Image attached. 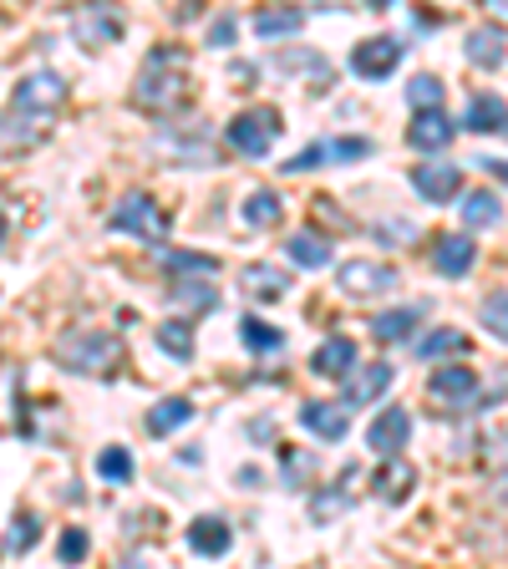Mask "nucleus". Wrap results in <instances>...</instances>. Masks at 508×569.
I'll return each instance as SVG.
<instances>
[{"label":"nucleus","instance_id":"nucleus-1","mask_svg":"<svg viewBox=\"0 0 508 569\" xmlns=\"http://www.w3.org/2000/svg\"><path fill=\"white\" fill-rule=\"evenodd\" d=\"M183 92H189V57H183V47H153L142 57L138 82H132V107L163 118V112H173L183 102Z\"/></svg>","mask_w":508,"mask_h":569},{"label":"nucleus","instance_id":"nucleus-2","mask_svg":"<svg viewBox=\"0 0 508 569\" xmlns=\"http://www.w3.org/2000/svg\"><path fill=\"white\" fill-rule=\"evenodd\" d=\"M57 361L67 371H77V377H118L122 367V341L112 331H92V326H82V331H67L57 336Z\"/></svg>","mask_w":508,"mask_h":569},{"label":"nucleus","instance_id":"nucleus-3","mask_svg":"<svg viewBox=\"0 0 508 569\" xmlns=\"http://www.w3.org/2000/svg\"><path fill=\"white\" fill-rule=\"evenodd\" d=\"M61 102H67V77L61 71H26L21 82H16V92H11V107L16 112H26V118H41V122H51L61 112Z\"/></svg>","mask_w":508,"mask_h":569},{"label":"nucleus","instance_id":"nucleus-4","mask_svg":"<svg viewBox=\"0 0 508 569\" xmlns=\"http://www.w3.org/2000/svg\"><path fill=\"white\" fill-rule=\"evenodd\" d=\"M225 132L245 158H265L275 148V138H280V112H275V107H249V112H239Z\"/></svg>","mask_w":508,"mask_h":569},{"label":"nucleus","instance_id":"nucleus-5","mask_svg":"<svg viewBox=\"0 0 508 569\" xmlns=\"http://www.w3.org/2000/svg\"><path fill=\"white\" fill-rule=\"evenodd\" d=\"M112 229L138 239H163L168 234V209H158V199L148 193H122L118 209H112Z\"/></svg>","mask_w":508,"mask_h":569},{"label":"nucleus","instance_id":"nucleus-6","mask_svg":"<svg viewBox=\"0 0 508 569\" xmlns=\"http://www.w3.org/2000/svg\"><path fill=\"white\" fill-rule=\"evenodd\" d=\"M397 280H402V274L391 270V264H381V260H346L341 270H336V284L356 300L381 296V290H397Z\"/></svg>","mask_w":508,"mask_h":569},{"label":"nucleus","instance_id":"nucleus-7","mask_svg":"<svg viewBox=\"0 0 508 569\" xmlns=\"http://www.w3.org/2000/svg\"><path fill=\"white\" fill-rule=\"evenodd\" d=\"M71 36H77V47L102 51V47H112V41L122 36V16L102 11V6H82V11L71 16Z\"/></svg>","mask_w":508,"mask_h":569},{"label":"nucleus","instance_id":"nucleus-8","mask_svg":"<svg viewBox=\"0 0 508 569\" xmlns=\"http://www.w3.org/2000/svg\"><path fill=\"white\" fill-rule=\"evenodd\" d=\"M397 61H402V41H391V36H371V41H361V47L351 51V71L356 77H367V82L391 77Z\"/></svg>","mask_w":508,"mask_h":569},{"label":"nucleus","instance_id":"nucleus-9","mask_svg":"<svg viewBox=\"0 0 508 569\" xmlns=\"http://www.w3.org/2000/svg\"><path fill=\"white\" fill-rule=\"evenodd\" d=\"M412 189L422 193L427 203H448V199H458V189H462V168L422 163V168H412Z\"/></svg>","mask_w":508,"mask_h":569},{"label":"nucleus","instance_id":"nucleus-10","mask_svg":"<svg viewBox=\"0 0 508 569\" xmlns=\"http://www.w3.org/2000/svg\"><path fill=\"white\" fill-rule=\"evenodd\" d=\"M407 438H412V417H407L402 407H387V412L371 422V432H367L371 452H381V458H397V452L407 448Z\"/></svg>","mask_w":508,"mask_h":569},{"label":"nucleus","instance_id":"nucleus-11","mask_svg":"<svg viewBox=\"0 0 508 569\" xmlns=\"http://www.w3.org/2000/svg\"><path fill=\"white\" fill-rule=\"evenodd\" d=\"M412 488H417V468L402 458V452H397V458H387L377 473H371V493H377L381 503H402Z\"/></svg>","mask_w":508,"mask_h":569},{"label":"nucleus","instance_id":"nucleus-12","mask_svg":"<svg viewBox=\"0 0 508 569\" xmlns=\"http://www.w3.org/2000/svg\"><path fill=\"white\" fill-rule=\"evenodd\" d=\"M474 260H478V244L468 234H442L438 244H432V264H438V274H448V280L468 274Z\"/></svg>","mask_w":508,"mask_h":569},{"label":"nucleus","instance_id":"nucleus-13","mask_svg":"<svg viewBox=\"0 0 508 569\" xmlns=\"http://www.w3.org/2000/svg\"><path fill=\"white\" fill-rule=\"evenodd\" d=\"M397 381V367H387V361H377V367H361L351 381H346L341 391V407H361V402H377L381 391Z\"/></svg>","mask_w":508,"mask_h":569},{"label":"nucleus","instance_id":"nucleus-14","mask_svg":"<svg viewBox=\"0 0 508 569\" xmlns=\"http://www.w3.org/2000/svg\"><path fill=\"white\" fill-rule=\"evenodd\" d=\"M300 427H310L316 438L336 442V438H346V432H351V412H346L341 402H306V407H300Z\"/></svg>","mask_w":508,"mask_h":569},{"label":"nucleus","instance_id":"nucleus-15","mask_svg":"<svg viewBox=\"0 0 508 569\" xmlns=\"http://www.w3.org/2000/svg\"><path fill=\"white\" fill-rule=\"evenodd\" d=\"M462 128L468 132H508V102L494 92H478L462 107Z\"/></svg>","mask_w":508,"mask_h":569},{"label":"nucleus","instance_id":"nucleus-16","mask_svg":"<svg viewBox=\"0 0 508 569\" xmlns=\"http://www.w3.org/2000/svg\"><path fill=\"white\" fill-rule=\"evenodd\" d=\"M229 545H235V529H229L219 513H203V519L189 523V549L193 555H229Z\"/></svg>","mask_w":508,"mask_h":569},{"label":"nucleus","instance_id":"nucleus-17","mask_svg":"<svg viewBox=\"0 0 508 569\" xmlns=\"http://www.w3.org/2000/svg\"><path fill=\"white\" fill-rule=\"evenodd\" d=\"M474 391H478V377L468 367H442L427 377V397L432 402H468Z\"/></svg>","mask_w":508,"mask_h":569},{"label":"nucleus","instance_id":"nucleus-18","mask_svg":"<svg viewBox=\"0 0 508 569\" xmlns=\"http://www.w3.org/2000/svg\"><path fill=\"white\" fill-rule=\"evenodd\" d=\"M239 284H245V296H255V300H285L290 274H285L280 264H245V270H239Z\"/></svg>","mask_w":508,"mask_h":569},{"label":"nucleus","instance_id":"nucleus-19","mask_svg":"<svg viewBox=\"0 0 508 569\" xmlns=\"http://www.w3.org/2000/svg\"><path fill=\"white\" fill-rule=\"evenodd\" d=\"M407 142H412L417 153H442L452 142V122L442 112H417V122L407 128Z\"/></svg>","mask_w":508,"mask_h":569},{"label":"nucleus","instance_id":"nucleus-20","mask_svg":"<svg viewBox=\"0 0 508 569\" xmlns=\"http://www.w3.org/2000/svg\"><path fill=\"white\" fill-rule=\"evenodd\" d=\"M351 367H356V341H346V336H331V341L310 356V371H316V377H331V381L351 377Z\"/></svg>","mask_w":508,"mask_h":569},{"label":"nucleus","instance_id":"nucleus-21","mask_svg":"<svg viewBox=\"0 0 508 569\" xmlns=\"http://www.w3.org/2000/svg\"><path fill=\"white\" fill-rule=\"evenodd\" d=\"M183 422H193V402H189V397H163L153 412L142 417V427H148L153 438H168V432H178Z\"/></svg>","mask_w":508,"mask_h":569},{"label":"nucleus","instance_id":"nucleus-22","mask_svg":"<svg viewBox=\"0 0 508 569\" xmlns=\"http://www.w3.org/2000/svg\"><path fill=\"white\" fill-rule=\"evenodd\" d=\"M346 483H351V468H346V473L336 478L331 488H320V493L310 498V519H316V523H331L336 513L351 509V493H346Z\"/></svg>","mask_w":508,"mask_h":569},{"label":"nucleus","instance_id":"nucleus-23","mask_svg":"<svg viewBox=\"0 0 508 569\" xmlns=\"http://www.w3.org/2000/svg\"><path fill=\"white\" fill-rule=\"evenodd\" d=\"M290 260L300 264V270H326V264H331V244H326V239L320 234H310V229H300V234H290Z\"/></svg>","mask_w":508,"mask_h":569},{"label":"nucleus","instance_id":"nucleus-24","mask_svg":"<svg viewBox=\"0 0 508 569\" xmlns=\"http://www.w3.org/2000/svg\"><path fill=\"white\" fill-rule=\"evenodd\" d=\"M412 326H422V306H407V310H387V316L371 320V336L377 341H407Z\"/></svg>","mask_w":508,"mask_h":569},{"label":"nucleus","instance_id":"nucleus-25","mask_svg":"<svg viewBox=\"0 0 508 569\" xmlns=\"http://www.w3.org/2000/svg\"><path fill=\"white\" fill-rule=\"evenodd\" d=\"M300 26H306V11H300V6H270V11L255 16V31H260L265 41L290 36V31H300Z\"/></svg>","mask_w":508,"mask_h":569},{"label":"nucleus","instance_id":"nucleus-26","mask_svg":"<svg viewBox=\"0 0 508 569\" xmlns=\"http://www.w3.org/2000/svg\"><path fill=\"white\" fill-rule=\"evenodd\" d=\"M498 219H504V203H498V193L474 189L468 199H462V224H468V229H488V224H498Z\"/></svg>","mask_w":508,"mask_h":569},{"label":"nucleus","instance_id":"nucleus-27","mask_svg":"<svg viewBox=\"0 0 508 569\" xmlns=\"http://www.w3.org/2000/svg\"><path fill=\"white\" fill-rule=\"evenodd\" d=\"M462 57L474 61V67H488V71H494L498 61H504V36L488 31V26H484V31H468V41H462Z\"/></svg>","mask_w":508,"mask_h":569},{"label":"nucleus","instance_id":"nucleus-28","mask_svg":"<svg viewBox=\"0 0 508 569\" xmlns=\"http://www.w3.org/2000/svg\"><path fill=\"white\" fill-rule=\"evenodd\" d=\"M285 219V209H280V193L275 189H255L245 199V224H255V229H275Z\"/></svg>","mask_w":508,"mask_h":569},{"label":"nucleus","instance_id":"nucleus-29","mask_svg":"<svg viewBox=\"0 0 508 569\" xmlns=\"http://www.w3.org/2000/svg\"><path fill=\"white\" fill-rule=\"evenodd\" d=\"M158 346H163L168 356H173V361H189L193 356V331H189V320H163V326H158Z\"/></svg>","mask_w":508,"mask_h":569},{"label":"nucleus","instance_id":"nucleus-30","mask_svg":"<svg viewBox=\"0 0 508 569\" xmlns=\"http://www.w3.org/2000/svg\"><path fill=\"white\" fill-rule=\"evenodd\" d=\"M239 336H245L249 351H280V346H285V336L275 331L270 320H260V316H245V320H239Z\"/></svg>","mask_w":508,"mask_h":569},{"label":"nucleus","instance_id":"nucleus-31","mask_svg":"<svg viewBox=\"0 0 508 569\" xmlns=\"http://www.w3.org/2000/svg\"><path fill=\"white\" fill-rule=\"evenodd\" d=\"M36 533H41V519H36L31 509L16 513L11 533H6V555H26V549H36Z\"/></svg>","mask_w":508,"mask_h":569},{"label":"nucleus","instance_id":"nucleus-32","mask_svg":"<svg viewBox=\"0 0 508 569\" xmlns=\"http://www.w3.org/2000/svg\"><path fill=\"white\" fill-rule=\"evenodd\" d=\"M97 478H107V483H128L132 478V452L128 448H102L97 452Z\"/></svg>","mask_w":508,"mask_h":569},{"label":"nucleus","instance_id":"nucleus-33","mask_svg":"<svg viewBox=\"0 0 508 569\" xmlns=\"http://www.w3.org/2000/svg\"><path fill=\"white\" fill-rule=\"evenodd\" d=\"M417 351H422V361H438V356H458V351H468V336H462V331H432L422 346H417Z\"/></svg>","mask_w":508,"mask_h":569},{"label":"nucleus","instance_id":"nucleus-34","mask_svg":"<svg viewBox=\"0 0 508 569\" xmlns=\"http://www.w3.org/2000/svg\"><path fill=\"white\" fill-rule=\"evenodd\" d=\"M87 555H92V539H87V529H61V545H57L61 565H82Z\"/></svg>","mask_w":508,"mask_h":569},{"label":"nucleus","instance_id":"nucleus-35","mask_svg":"<svg viewBox=\"0 0 508 569\" xmlns=\"http://www.w3.org/2000/svg\"><path fill=\"white\" fill-rule=\"evenodd\" d=\"M407 97H412L417 112H438V107H442V82H438V77H417V82L407 87Z\"/></svg>","mask_w":508,"mask_h":569},{"label":"nucleus","instance_id":"nucleus-36","mask_svg":"<svg viewBox=\"0 0 508 569\" xmlns=\"http://www.w3.org/2000/svg\"><path fill=\"white\" fill-rule=\"evenodd\" d=\"M280 458H285V483H290V488H300L310 473H316V458H310V452H300V448H280Z\"/></svg>","mask_w":508,"mask_h":569},{"label":"nucleus","instance_id":"nucleus-37","mask_svg":"<svg viewBox=\"0 0 508 569\" xmlns=\"http://www.w3.org/2000/svg\"><path fill=\"white\" fill-rule=\"evenodd\" d=\"M484 326L498 336V341H508V290H498V296L484 300Z\"/></svg>","mask_w":508,"mask_h":569},{"label":"nucleus","instance_id":"nucleus-38","mask_svg":"<svg viewBox=\"0 0 508 569\" xmlns=\"http://www.w3.org/2000/svg\"><path fill=\"white\" fill-rule=\"evenodd\" d=\"M367 153H371L367 138H336V142H326V158H336V163H356V158H367Z\"/></svg>","mask_w":508,"mask_h":569},{"label":"nucleus","instance_id":"nucleus-39","mask_svg":"<svg viewBox=\"0 0 508 569\" xmlns=\"http://www.w3.org/2000/svg\"><path fill=\"white\" fill-rule=\"evenodd\" d=\"M173 300H178L183 310H209V306H213V290H209V284H178Z\"/></svg>","mask_w":508,"mask_h":569},{"label":"nucleus","instance_id":"nucleus-40","mask_svg":"<svg viewBox=\"0 0 508 569\" xmlns=\"http://www.w3.org/2000/svg\"><path fill=\"white\" fill-rule=\"evenodd\" d=\"M163 260L173 264V270H199V274H209V270H213L209 254H163Z\"/></svg>","mask_w":508,"mask_h":569},{"label":"nucleus","instance_id":"nucleus-41","mask_svg":"<svg viewBox=\"0 0 508 569\" xmlns=\"http://www.w3.org/2000/svg\"><path fill=\"white\" fill-rule=\"evenodd\" d=\"M229 41H235V21H213V31H209V47H229Z\"/></svg>","mask_w":508,"mask_h":569},{"label":"nucleus","instance_id":"nucleus-42","mask_svg":"<svg viewBox=\"0 0 508 569\" xmlns=\"http://www.w3.org/2000/svg\"><path fill=\"white\" fill-rule=\"evenodd\" d=\"M488 462H494V468H508V432H498V438L488 442Z\"/></svg>","mask_w":508,"mask_h":569},{"label":"nucleus","instance_id":"nucleus-43","mask_svg":"<svg viewBox=\"0 0 508 569\" xmlns=\"http://www.w3.org/2000/svg\"><path fill=\"white\" fill-rule=\"evenodd\" d=\"M488 16H494L498 26H508V0H488Z\"/></svg>","mask_w":508,"mask_h":569},{"label":"nucleus","instance_id":"nucleus-44","mask_svg":"<svg viewBox=\"0 0 508 569\" xmlns=\"http://www.w3.org/2000/svg\"><path fill=\"white\" fill-rule=\"evenodd\" d=\"M478 168H488V173H498V178H508V163H504V158H484V163H478Z\"/></svg>","mask_w":508,"mask_h":569},{"label":"nucleus","instance_id":"nucleus-45","mask_svg":"<svg viewBox=\"0 0 508 569\" xmlns=\"http://www.w3.org/2000/svg\"><path fill=\"white\" fill-rule=\"evenodd\" d=\"M498 503H508V478H498Z\"/></svg>","mask_w":508,"mask_h":569},{"label":"nucleus","instance_id":"nucleus-46","mask_svg":"<svg viewBox=\"0 0 508 569\" xmlns=\"http://www.w3.org/2000/svg\"><path fill=\"white\" fill-rule=\"evenodd\" d=\"M122 569H148V565H142V559H128V565H122Z\"/></svg>","mask_w":508,"mask_h":569},{"label":"nucleus","instance_id":"nucleus-47","mask_svg":"<svg viewBox=\"0 0 508 569\" xmlns=\"http://www.w3.org/2000/svg\"><path fill=\"white\" fill-rule=\"evenodd\" d=\"M0 234H6V213H0Z\"/></svg>","mask_w":508,"mask_h":569}]
</instances>
